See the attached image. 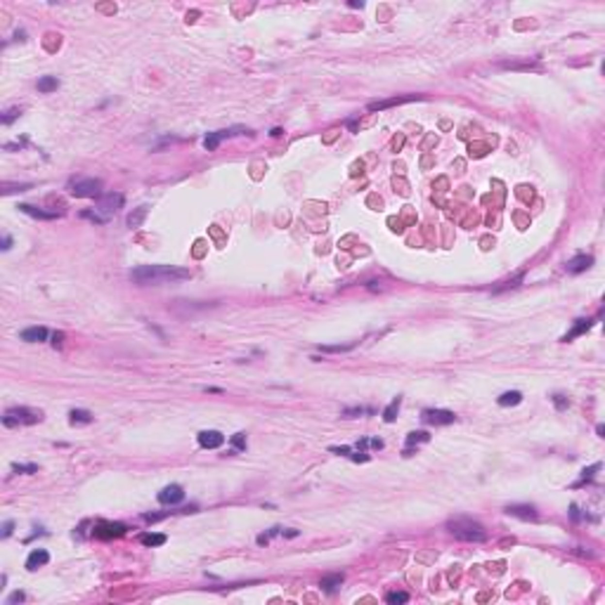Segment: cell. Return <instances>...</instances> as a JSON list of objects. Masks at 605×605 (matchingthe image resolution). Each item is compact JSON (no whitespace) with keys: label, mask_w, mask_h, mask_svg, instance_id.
Masks as SVG:
<instances>
[{"label":"cell","mask_w":605,"mask_h":605,"mask_svg":"<svg viewBox=\"0 0 605 605\" xmlns=\"http://www.w3.org/2000/svg\"><path fill=\"white\" fill-rule=\"evenodd\" d=\"M19 338L21 341H26V343H40V341H45L48 338V329L45 327H31V329H24L19 333Z\"/></svg>","instance_id":"obj_14"},{"label":"cell","mask_w":605,"mask_h":605,"mask_svg":"<svg viewBox=\"0 0 605 605\" xmlns=\"http://www.w3.org/2000/svg\"><path fill=\"white\" fill-rule=\"evenodd\" d=\"M428 440H430V435H428L425 430H414V433H409V438H407V447L419 444V442H428Z\"/></svg>","instance_id":"obj_24"},{"label":"cell","mask_w":605,"mask_h":605,"mask_svg":"<svg viewBox=\"0 0 605 605\" xmlns=\"http://www.w3.org/2000/svg\"><path fill=\"white\" fill-rule=\"evenodd\" d=\"M81 218H85V220L95 222V225H104V222H107V218H104V215H97V213H92V211H83V213H81Z\"/></svg>","instance_id":"obj_31"},{"label":"cell","mask_w":605,"mask_h":605,"mask_svg":"<svg viewBox=\"0 0 605 605\" xmlns=\"http://www.w3.org/2000/svg\"><path fill=\"white\" fill-rule=\"evenodd\" d=\"M596 471H601V463H593L591 468H584V471H582V480H579V482H577L574 487H582L584 482H589V480L593 477V473H596Z\"/></svg>","instance_id":"obj_26"},{"label":"cell","mask_w":605,"mask_h":605,"mask_svg":"<svg viewBox=\"0 0 605 605\" xmlns=\"http://www.w3.org/2000/svg\"><path fill=\"white\" fill-rule=\"evenodd\" d=\"M69 189L76 199H99L102 196V180H97V178L76 180V182H71Z\"/></svg>","instance_id":"obj_3"},{"label":"cell","mask_w":605,"mask_h":605,"mask_svg":"<svg viewBox=\"0 0 605 605\" xmlns=\"http://www.w3.org/2000/svg\"><path fill=\"white\" fill-rule=\"evenodd\" d=\"M400 404H402V397H395L392 402L385 407V411H383V421L385 423H392L395 419H397V411H400Z\"/></svg>","instance_id":"obj_21"},{"label":"cell","mask_w":605,"mask_h":605,"mask_svg":"<svg viewBox=\"0 0 605 605\" xmlns=\"http://www.w3.org/2000/svg\"><path fill=\"white\" fill-rule=\"evenodd\" d=\"M593 265V256H587V253H582V256H574L572 260H568V272L570 275H579V272H584Z\"/></svg>","instance_id":"obj_10"},{"label":"cell","mask_w":605,"mask_h":605,"mask_svg":"<svg viewBox=\"0 0 605 605\" xmlns=\"http://www.w3.org/2000/svg\"><path fill=\"white\" fill-rule=\"evenodd\" d=\"M589 327H591V322H589V319H577V324H574V329L570 331V333H565V338H563V341H565V343H568V341H572V338H577V336H582V333H584V331H587Z\"/></svg>","instance_id":"obj_23"},{"label":"cell","mask_w":605,"mask_h":605,"mask_svg":"<svg viewBox=\"0 0 605 605\" xmlns=\"http://www.w3.org/2000/svg\"><path fill=\"white\" fill-rule=\"evenodd\" d=\"M220 140H222L220 132H211V135H208V137L203 140V147L208 149V151H215V149H218V145H220Z\"/></svg>","instance_id":"obj_25"},{"label":"cell","mask_w":605,"mask_h":605,"mask_svg":"<svg viewBox=\"0 0 605 605\" xmlns=\"http://www.w3.org/2000/svg\"><path fill=\"white\" fill-rule=\"evenodd\" d=\"M364 411H369V409H364V407H352V409H345V411H343V416H345V419H355V416H360V414H364Z\"/></svg>","instance_id":"obj_33"},{"label":"cell","mask_w":605,"mask_h":605,"mask_svg":"<svg viewBox=\"0 0 605 605\" xmlns=\"http://www.w3.org/2000/svg\"><path fill=\"white\" fill-rule=\"evenodd\" d=\"M284 534H286V537H298V532H295V530H286Z\"/></svg>","instance_id":"obj_45"},{"label":"cell","mask_w":605,"mask_h":605,"mask_svg":"<svg viewBox=\"0 0 605 605\" xmlns=\"http://www.w3.org/2000/svg\"><path fill=\"white\" fill-rule=\"evenodd\" d=\"M369 444H371L374 449H383V440H378V438H376V440H369Z\"/></svg>","instance_id":"obj_43"},{"label":"cell","mask_w":605,"mask_h":605,"mask_svg":"<svg viewBox=\"0 0 605 605\" xmlns=\"http://www.w3.org/2000/svg\"><path fill=\"white\" fill-rule=\"evenodd\" d=\"M69 421L74 423H92V414L90 411H85V409H71L69 411Z\"/></svg>","instance_id":"obj_22"},{"label":"cell","mask_w":605,"mask_h":605,"mask_svg":"<svg viewBox=\"0 0 605 605\" xmlns=\"http://www.w3.org/2000/svg\"><path fill=\"white\" fill-rule=\"evenodd\" d=\"M26 189H31V184L29 182H21V184H2V194H12V192H26Z\"/></svg>","instance_id":"obj_29"},{"label":"cell","mask_w":605,"mask_h":605,"mask_svg":"<svg viewBox=\"0 0 605 605\" xmlns=\"http://www.w3.org/2000/svg\"><path fill=\"white\" fill-rule=\"evenodd\" d=\"M147 523H156V520H161V518H165V513H145L142 515Z\"/></svg>","instance_id":"obj_37"},{"label":"cell","mask_w":605,"mask_h":605,"mask_svg":"<svg viewBox=\"0 0 605 605\" xmlns=\"http://www.w3.org/2000/svg\"><path fill=\"white\" fill-rule=\"evenodd\" d=\"M496 402H499V407H515V404L523 402V392H520V390H508V392H504Z\"/></svg>","instance_id":"obj_17"},{"label":"cell","mask_w":605,"mask_h":605,"mask_svg":"<svg viewBox=\"0 0 605 605\" xmlns=\"http://www.w3.org/2000/svg\"><path fill=\"white\" fill-rule=\"evenodd\" d=\"M324 352H345V350H350L348 345H324Z\"/></svg>","instance_id":"obj_36"},{"label":"cell","mask_w":605,"mask_h":605,"mask_svg":"<svg viewBox=\"0 0 605 605\" xmlns=\"http://www.w3.org/2000/svg\"><path fill=\"white\" fill-rule=\"evenodd\" d=\"M17 208L21 213L31 215V218H38V220H55L57 218V211H43V208H36V206H31V203H19Z\"/></svg>","instance_id":"obj_12"},{"label":"cell","mask_w":605,"mask_h":605,"mask_svg":"<svg viewBox=\"0 0 605 605\" xmlns=\"http://www.w3.org/2000/svg\"><path fill=\"white\" fill-rule=\"evenodd\" d=\"M182 499H184V490L180 485H168V487H164L159 492V504H164V506H175Z\"/></svg>","instance_id":"obj_8"},{"label":"cell","mask_w":605,"mask_h":605,"mask_svg":"<svg viewBox=\"0 0 605 605\" xmlns=\"http://www.w3.org/2000/svg\"><path fill=\"white\" fill-rule=\"evenodd\" d=\"M40 421V411H31L26 407H19V409H7L5 416H2V423L7 428H15L19 423H36Z\"/></svg>","instance_id":"obj_4"},{"label":"cell","mask_w":605,"mask_h":605,"mask_svg":"<svg viewBox=\"0 0 605 605\" xmlns=\"http://www.w3.org/2000/svg\"><path fill=\"white\" fill-rule=\"evenodd\" d=\"M369 447V440H360L357 442V449H367Z\"/></svg>","instance_id":"obj_44"},{"label":"cell","mask_w":605,"mask_h":605,"mask_svg":"<svg viewBox=\"0 0 605 605\" xmlns=\"http://www.w3.org/2000/svg\"><path fill=\"white\" fill-rule=\"evenodd\" d=\"M385 601H388V603H392V605H395V603H407V601H409V593H404V591H392V593H388V596H385Z\"/></svg>","instance_id":"obj_27"},{"label":"cell","mask_w":605,"mask_h":605,"mask_svg":"<svg viewBox=\"0 0 605 605\" xmlns=\"http://www.w3.org/2000/svg\"><path fill=\"white\" fill-rule=\"evenodd\" d=\"M12 471H15V473H36L38 466L36 463H15Z\"/></svg>","instance_id":"obj_30"},{"label":"cell","mask_w":605,"mask_h":605,"mask_svg":"<svg viewBox=\"0 0 605 605\" xmlns=\"http://www.w3.org/2000/svg\"><path fill=\"white\" fill-rule=\"evenodd\" d=\"M140 541H142L145 546H164V544H165V534L145 532V534H140Z\"/></svg>","instance_id":"obj_20"},{"label":"cell","mask_w":605,"mask_h":605,"mask_svg":"<svg viewBox=\"0 0 605 605\" xmlns=\"http://www.w3.org/2000/svg\"><path fill=\"white\" fill-rule=\"evenodd\" d=\"M145 218H147V206H137L132 213L128 215V227L130 229H140L142 227V222H145Z\"/></svg>","instance_id":"obj_16"},{"label":"cell","mask_w":605,"mask_h":605,"mask_svg":"<svg viewBox=\"0 0 605 605\" xmlns=\"http://www.w3.org/2000/svg\"><path fill=\"white\" fill-rule=\"evenodd\" d=\"M553 402H556V409H565L568 407V397L558 392V395H553Z\"/></svg>","instance_id":"obj_34"},{"label":"cell","mask_w":605,"mask_h":605,"mask_svg":"<svg viewBox=\"0 0 605 605\" xmlns=\"http://www.w3.org/2000/svg\"><path fill=\"white\" fill-rule=\"evenodd\" d=\"M126 525L123 523H97L95 525V530H92V534L97 537V539H111V537H123L126 534Z\"/></svg>","instance_id":"obj_7"},{"label":"cell","mask_w":605,"mask_h":605,"mask_svg":"<svg viewBox=\"0 0 605 605\" xmlns=\"http://www.w3.org/2000/svg\"><path fill=\"white\" fill-rule=\"evenodd\" d=\"M50 560V553L45 549H33L26 558V570H38L40 565H45Z\"/></svg>","instance_id":"obj_13"},{"label":"cell","mask_w":605,"mask_h":605,"mask_svg":"<svg viewBox=\"0 0 605 605\" xmlns=\"http://www.w3.org/2000/svg\"><path fill=\"white\" fill-rule=\"evenodd\" d=\"M411 99H416L414 95H409V97H392V99H381V102H371L369 104V111H383L388 107H395V104H404V102H411Z\"/></svg>","instance_id":"obj_15"},{"label":"cell","mask_w":605,"mask_h":605,"mask_svg":"<svg viewBox=\"0 0 605 605\" xmlns=\"http://www.w3.org/2000/svg\"><path fill=\"white\" fill-rule=\"evenodd\" d=\"M570 515H572V520H579V508H577L574 504L570 506Z\"/></svg>","instance_id":"obj_42"},{"label":"cell","mask_w":605,"mask_h":605,"mask_svg":"<svg viewBox=\"0 0 605 605\" xmlns=\"http://www.w3.org/2000/svg\"><path fill=\"white\" fill-rule=\"evenodd\" d=\"M123 194H118V192H109V194H102L99 199H97V208L95 211H99L107 220H109L111 215H116L118 213V208H123Z\"/></svg>","instance_id":"obj_5"},{"label":"cell","mask_w":605,"mask_h":605,"mask_svg":"<svg viewBox=\"0 0 605 605\" xmlns=\"http://www.w3.org/2000/svg\"><path fill=\"white\" fill-rule=\"evenodd\" d=\"M10 246H12V239L2 237V246H0V248H2V251H10Z\"/></svg>","instance_id":"obj_41"},{"label":"cell","mask_w":605,"mask_h":605,"mask_svg":"<svg viewBox=\"0 0 605 605\" xmlns=\"http://www.w3.org/2000/svg\"><path fill=\"white\" fill-rule=\"evenodd\" d=\"M329 452H333V454H341V457H348V454H350V447H331Z\"/></svg>","instance_id":"obj_38"},{"label":"cell","mask_w":605,"mask_h":605,"mask_svg":"<svg viewBox=\"0 0 605 605\" xmlns=\"http://www.w3.org/2000/svg\"><path fill=\"white\" fill-rule=\"evenodd\" d=\"M12 530H15V523H12V520H7V523L2 525V537H10Z\"/></svg>","instance_id":"obj_39"},{"label":"cell","mask_w":605,"mask_h":605,"mask_svg":"<svg viewBox=\"0 0 605 605\" xmlns=\"http://www.w3.org/2000/svg\"><path fill=\"white\" fill-rule=\"evenodd\" d=\"M343 579H345L343 574H327V577H322V584H319V587L331 593V591H336V589L343 584Z\"/></svg>","instance_id":"obj_18"},{"label":"cell","mask_w":605,"mask_h":605,"mask_svg":"<svg viewBox=\"0 0 605 605\" xmlns=\"http://www.w3.org/2000/svg\"><path fill=\"white\" fill-rule=\"evenodd\" d=\"M199 444L203 449H218L225 444V435L220 430H201L199 433Z\"/></svg>","instance_id":"obj_9"},{"label":"cell","mask_w":605,"mask_h":605,"mask_svg":"<svg viewBox=\"0 0 605 605\" xmlns=\"http://www.w3.org/2000/svg\"><path fill=\"white\" fill-rule=\"evenodd\" d=\"M19 114H21V111H19L17 107H12V109H7V111H5V114H2V116H0V123H2V126H10V123H12V121H15V118H19Z\"/></svg>","instance_id":"obj_28"},{"label":"cell","mask_w":605,"mask_h":605,"mask_svg":"<svg viewBox=\"0 0 605 605\" xmlns=\"http://www.w3.org/2000/svg\"><path fill=\"white\" fill-rule=\"evenodd\" d=\"M232 444H234V449H246V435L244 433H237V435H232Z\"/></svg>","instance_id":"obj_32"},{"label":"cell","mask_w":605,"mask_h":605,"mask_svg":"<svg viewBox=\"0 0 605 605\" xmlns=\"http://www.w3.org/2000/svg\"><path fill=\"white\" fill-rule=\"evenodd\" d=\"M506 513L523 518V520H537V511L530 504H511V506H506Z\"/></svg>","instance_id":"obj_11"},{"label":"cell","mask_w":605,"mask_h":605,"mask_svg":"<svg viewBox=\"0 0 605 605\" xmlns=\"http://www.w3.org/2000/svg\"><path fill=\"white\" fill-rule=\"evenodd\" d=\"M421 419L430 425H449V423L457 421V414L454 411H447V409H425L421 414Z\"/></svg>","instance_id":"obj_6"},{"label":"cell","mask_w":605,"mask_h":605,"mask_svg":"<svg viewBox=\"0 0 605 605\" xmlns=\"http://www.w3.org/2000/svg\"><path fill=\"white\" fill-rule=\"evenodd\" d=\"M62 338H64V333H52V345H55V348L62 345Z\"/></svg>","instance_id":"obj_40"},{"label":"cell","mask_w":605,"mask_h":605,"mask_svg":"<svg viewBox=\"0 0 605 605\" xmlns=\"http://www.w3.org/2000/svg\"><path fill=\"white\" fill-rule=\"evenodd\" d=\"M447 530L452 532L458 541H475V544H480V541L487 539L485 527L480 523H475V520H471V518H454V520H449Z\"/></svg>","instance_id":"obj_2"},{"label":"cell","mask_w":605,"mask_h":605,"mask_svg":"<svg viewBox=\"0 0 605 605\" xmlns=\"http://www.w3.org/2000/svg\"><path fill=\"white\" fill-rule=\"evenodd\" d=\"M59 88V78L57 76H43L40 81H38V92H52V90H57Z\"/></svg>","instance_id":"obj_19"},{"label":"cell","mask_w":605,"mask_h":605,"mask_svg":"<svg viewBox=\"0 0 605 605\" xmlns=\"http://www.w3.org/2000/svg\"><path fill=\"white\" fill-rule=\"evenodd\" d=\"M21 601H24V593H21V591H15V593H12V596H10V598H7V605L21 603Z\"/></svg>","instance_id":"obj_35"},{"label":"cell","mask_w":605,"mask_h":605,"mask_svg":"<svg viewBox=\"0 0 605 605\" xmlns=\"http://www.w3.org/2000/svg\"><path fill=\"white\" fill-rule=\"evenodd\" d=\"M189 277L192 272L187 267H175V265H140L130 272V279L135 284H170Z\"/></svg>","instance_id":"obj_1"}]
</instances>
